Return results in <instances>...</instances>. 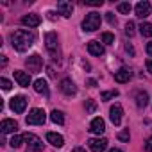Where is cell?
I'll list each match as a JSON object with an SVG mask.
<instances>
[{"instance_id":"6da1fadb","label":"cell","mask_w":152,"mask_h":152,"mask_svg":"<svg viewBox=\"0 0 152 152\" xmlns=\"http://www.w3.org/2000/svg\"><path fill=\"white\" fill-rule=\"evenodd\" d=\"M36 41V34L29 29H20V31H15L11 34V43H13V48H16L18 52H25L32 47V43Z\"/></svg>"},{"instance_id":"7a4b0ae2","label":"cell","mask_w":152,"mask_h":152,"mask_svg":"<svg viewBox=\"0 0 152 152\" xmlns=\"http://www.w3.org/2000/svg\"><path fill=\"white\" fill-rule=\"evenodd\" d=\"M45 47H47L48 54H50L54 59H59L61 48H59V39H57V34H56V32H47V34H45Z\"/></svg>"},{"instance_id":"3957f363","label":"cell","mask_w":152,"mask_h":152,"mask_svg":"<svg viewBox=\"0 0 152 152\" xmlns=\"http://www.w3.org/2000/svg\"><path fill=\"white\" fill-rule=\"evenodd\" d=\"M100 15L99 13H90V15H86V18H84V22H83V31L84 32H95L97 29H100Z\"/></svg>"},{"instance_id":"277c9868","label":"cell","mask_w":152,"mask_h":152,"mask_svg":"<svg viewBox=\"0 0 152 152\" xmlns=\"http://www.w3.org/2000/svg\"><path fill=\"white\" fill-rule=\"evenodd\" d=\"M45 120H47V115H45V111L39 109V107H34V109L27 115V118H25L27 125H43Z\"/></svg>"},{"instance_id":"5b68a950","label":"cell","mask_w":152,"mask_h":152,"mask_svg":"<svg viewBox=\"0 0 152 152\" xmlns=\"http://www.w3.org/2000/svg\"><path fill=\"white\" fill-rule=\"evenodd\" d=\"M23 141L29 145V150H32V152H41V150H43L41 140H39L36 134H32V132H25V134H23Z\"/></svg>"},{"instance_id":"8992f818","label":"cell","mask_w":152,"mask_h":152,"mask_svg":"<svg viewBox=\"0 0 152 152\" xmlns=\"http://www.w3.org/2000/svg\"><path fill=\"white\" fill-rule=\"evenodd\" d=\"M25 66L29 68V72H32V73H38V72L43 68V59H41V56L34 54V56L27 57V59H25Z\"/></svg>"},{"instance_id":"52a82bcc","label":"cell","mask_w":152,"mask_h":152,"mask_svg":"<svg viewBox=\"0 0 152 152\" xmlns=\"http://www.w3.org/2000/svg\"><path fill=\"white\" fill-rule=\"evenodd\" d=\"M9 106H11V109H13L15 113L22 115V113L25 111V107H27V99H25V97H22V95L13 97V99H11V102H9Z\"/></svg>"},{"instance_id":"ba28073f","label":"cell","mask_w":152,"mask_h":152,"mask_svg":"<svg viewBox=\"0 0 152 152\" xmlns=\"http://www.w3.org/2000/svg\"><path fill=\"white\" fill-rule=\"evenodd\" d=\"M122 116H124L122 106H120V104L111 106V109H109V118H111V122H113L115 125H120V124H122Z\"/></svg>"},{"instance_id":"9c48e42d","label":"cell","mask_w":152,"mask_h":152,"mask_svg":"<svg viewBox=\"0 0 152 152\" xmlns=\"http://www.w3.org/2000/svg\"><path fill=\"white\" fill-rule=\"evenodd\" d=\"M88 147L91 148V152H104L107 148V140L106 138H95L88 141Z\"/></svg>"},{"instance_id":"30bf717a","label":"cell","mask_w":152,"mask_h":152,"mask_svg":"<svg viewBox=\"0 0 152 152\" xmlns=\"http://www.w3.org/2000/svg\"><path fill=\"white\" fill-rule=\"evenodd\" d=\"M59 88H61V91H63L64 95H68V97H72V95L77 93V88H75V84H73L72 79H63L61 84H59Z\"/></svg>"},{"instance_id":"8fae6325","label":"cell","mask_w":152,"mask_h":152,"mask_svg":"<svg viewBox=\"0 0 152 152\" xmlns=\"http://www.w3.org/2000/svg\"><path fill=\"white\" fill-rule=\"evenodd\" d=\"M134 11H136V16H140V18H147V16L150 15V4L147 2V0H141V2L136 4Z\"/></svg>"},{"instance_id":"7c38bea8","label":"cell","mask_w":152,"mask_h":152,"mask_svg":"<svg viewBox=\"0 0 152 152\" xmlns=\"http://www.w3.org/2000/svg\"><path fill=\"white\" fill-rule=\"evenodd\" d=\"M90 131L93 132V134H102L104 131H106V124H104V120L100 118V116H97V118H93L91 120V124H90Z\"/></svg>"},{"instance_id":"4fadbf2b","label":"cell","mask_w":152,"mask_h":152,"mask_svg":"<svg viewBox=\"0 0 152 152\" xmlns=\"http://www.w3.org/2000/svg\"><path fill=\"white\" fill-rule=\"evenodd\" d=\"M131 77H132V73H131V70L125 68V66H122L118 72H115V81H116V83H129Z\"/></svg>"},{"instance_id":"5bb4252c","label":"cell","mask_w":152,"mask_h":152,"mask_svg":"<svg viewBox=\"0 0 152 152\" xmlns=\"http://www.w3.org/2000/svg\"><path fill=\"white\" fill-rule=\"evenodd\" d=\"M15 79H16V83H18L20 86H23V88H29V84H31V75H29L27 72L16 70V72H15Z\"/></svg>"},{"instance_id":"9a60e30c","label":"cell","mask_w":152,"mask_h":152,"mask_svg":"<svg viewBox=\"0 0 152 152\" xmlns=\"http://www.w3.org/2000/svg\"><path fill=\"white\" fill-rule=\"evenodd\" d=\"M57 11H59V15H63V16H72V13H73V6H72V2H66V0H61V2H57Z\"/></svg>"},{"instance_id":"2e32d148","label":"cell","mask_w":152,"mask_h":152,"mask_svg":"<svg viewBox=\"0 0 152 152\" xmlns=\"http://www.w3.org/2000/svg\"><path fill=\"white\" fill-rule=\"evenodd\" d=\"M22 23H23L25 27H38V25L41 23V18H39L38 15H25V16L22 18Z\"/></svg>"},{"instance_id":"e0dca14e","label":"cell","mask_w":152,"mask_h":152,"mask_svg":"<svg viewBox=\"0 0 152 152\" xmlns=\"http://www.w3.org/2000/svg\"><path fill=\"white\" fill-rule=\"evenodd\" d=\"M47 141L48 143H52L54 147H63L64 145V140H63V136L61 134H57V132H47Z\"/></svg>"},{"instance_id":"ac0fdd59","label":"cell","mask_w":152,"mask_h":152,"mask_svg":"<svg viewBox=\"0 0 152 152\" xmlns=\"http://www.w3.org/2000/svg\"><path fill=\"white\" fill-rule=\"evenodd\" d=\"M0 129H2V132H4V134H9V132H15V131L18 129V124H16L15 120L6 118V120L2 122V125H0Z\"/></svg>"},{"instance_id":"d6986e66","label":"cell","mask_w":152,"mask_h":152,"mask_svg":"<svg viewBox=\"0 0 152 152\" xmlns=\"http://www.w3.org/2000/svg\"><path fill=\"white\" fill-rule=\"evenodd\" d=\"M88 52L91 56H102L104 54V47L99 43V41H90L88 43Z\"/></svg>"},{"instance_id":"ffe728a7","label":"cell","mask_w":152,"mask_h":152,"mask_svg":"<svg viewBox=\"0 0 152 152\" xmlns=\"http://www.w3.org/2000/svg\"><path fill=\"white\" fill-rule=\"evenodd\" d=\"M34 90L38 93H41V95H48V84H47V81L45 79H38L34 83Z\"/></svg>"},{"instance_id":"44dd1931","label":"cell","mask_w":152,"mask_h":152,"mask_svg":"<svg viewBox=\"0 0 152 152\" xmlns=\"http://www.w3.org/2000/svg\"><path fill=\"white\" fill-rule=\"evenodd\" d=\"M147 104H148V95H147V91H138V95H136V106H138L140 109H143Z\"/></svg>"},{"instance_id":"7402d4cb","label":"cell","mask_w":152,"mask_h":152,"mask_svg":"<svg viewBox=\"0 0 152 152\" xmlns=\"http://www.w3.org/2000/svg\"><path fill=\"white\" fill-rule=\"evenodd\" d=\"M50 120H52L54 124H57V125H63V124H64V116H63V113L57 111V109H54V111L50 113Z\"/></svg>"},{"instance_id":"603a6c76","label":"cell","mask_w":152,"mask_h":152,"mask_svg":"<svg viewBox=\"0 0 152 152\" xmlns=\"http://www.w3.org/2000/svg\"><path fill=\"white\" fill-rule=\"evenodd\" d=\"M140 32H141V36H145V38H152V23L143 22V23L140 25Z\"/></svg>"},{"instance_id":"cb8c5ba5","label":"cell","mask_w":152,"mask_h":152,"mask_svg":"<svg viewBox=\"0 0 152 152\" xmlns=\"http://www.w3.org/2000/svg\"><path fill=\"white\" fill-rule=\"evenodd\" d=\"M116 9H118V13H122V15H129L131 9H132V6H131L129 2H122V4L116 6Z\"/></svg>"},{"instance_id":"d4e9b609","label":"cell","mask_w":152,"mask_h":152,"mask_svg":"<svg viewBox=\"0 0 152 152\" xmlns=\"http://www.w3.org/2000/svg\"><path fill=\"white\" fill-rule=\"evenodd\" d=\"M22 143H23V136H18V134H15V136L9 140V145H11L13 148H18V147H22Z\"/></svg>"},{"instance_id":"484cf974","label":"cell","mask_w":152,"mask_h":152,"mask_svg":"<svg viewBox=\"0 0 152 152\" xmlns=\"http://www.w3.org/2000/svg\"><path fill=\"white\" fill-rule=\"evenodd\" d=\"M115 97H118V91H116V90H111V91H104V93H100V99H102V100H111V99H115Z\"/></svg>"},{"instance_id":"4316f807","label":"cell","mask_w":152,"mask_h":152,"mask_svg":"<svg viewBox=\"0 0 152 152\" xmlns=\"http://www.w3.org/2000/svg\"><path fill=\"white\" fill-rule=\"evenodd\" d=\"M102 41H104L106 45H111V43H115V36H113L111 32H104V34H102Z\"/></svg>"},{"instance_id":"83f0119b","label":"cell","mask_w":152,"mask_h":152,"mask_svg":"<svg viewBox=\"0 0 152 152\" xmlns=\"http://www.w3.org/2000/svg\"><path fill=\"white\" fill-rule=\"evenodd\" d=\"M134 22H127V25H125V34L131 38V36H134Z\"/></svg>"},{"instance_id":"f1b7e54d","label":"cell","mask_w":152,"mask_h":152,"mask_svg":"<svg viewBox=\"0 0 152 152\" xmlns=\"http://www.w3.org/2000/svg\"><path fill=\"white\" fill-rule=\"evenodd\" d=\"M129 138H131L129 129H124V131H120V132H118V140H120V141H129Z\"/></svg>"},{"instance_id":"f546056e","label":"cell","mask_w":152,"mask_h":152,"mask_svg":"<svg viewBox=\"0 0 152 152\" xmlns=\"http://www.w3.org/2000/svg\"><path fill=\"white\" fill-rule=\"evenodd\" d=\"M84 107H86V111H88V113H93V111L97 109V104H95V102H93V100L90 99V100H86V104H84Z\"/></svg>"},{"instance_id":"4dcf8cb0","label":"cell","mask_w":152,"mask_h":152,"mask_svg":"<svg viewBox=\"0 0 152 152\" xmlns=\"http://www.w3.org/2000/svg\"><path fill=\"white\" fill-rule=\"evenodd\" d=\"M0 84H2V90H6V91L13 88V84H11V81H7V79H4V77H2V79H0Z\"/></svg>"},{"instance_id":"1f68e13d","label":"cell","mask_w":152,"mask_h":152,"mask_svg":"<svg viewBox=\"0 0 152 152\" xmlns=\"http://www.w3.org/2000/svg\"><path fill=\"white\" fill-rule=\"evenodd\" d=\"M102 4H104L102 0H90V2H86V6H95V7L97 6H102Z\"/></svg>"},{"instance_id":"d6a6232c","label":"cell","mask_w":152,"mask_h":152,"mask_svg":"<svg viewBox=\"0 0 152 152\" xmlns=\"http://www.w3.org/2000/svg\"><path fill=\"white\" fill-rule=\"evenodd\" d=\"M106 20H107V22H109L111 25H113V23L116 22V20H115V15H113V13H106Z\"/></svg>"},{"instance_id":"836d02e7","label":"cell","mask_w":152,"mask_h":152,"mask_svg":"<svg viewBox=\"0 0 152 152\" xmlns=\"http://www.w3.org/2000/svg\"><path fill=\"white\" fill-rule=\"evenodd\" d=\"M145 150H147V152H152V136L147 140V143H145Z\"/></svg>"},{"instance_id":"e575fe53","label":"cell","mask_w":152,"mask_h":152,"mask_svg":"<svg viewBox=\"0 0 152 152\" xmlns=\"http://www.w3.org/2000/svg\"><path fill=\"white\" fill-rule=\"evenodd\" d=\"M125 50H127V52H129V54H131V56H134V48H132V47H131V45H129V43H127V45H125Z\"/></svg>"},{"instance_id":"d590c367","label":"cell","mask_w":152,"mask_h":152,"mask_svg":"<svg viewBox=\"0 0 152 152\" xmlns=\"http://www.w3.org/2000/svg\"><path fill=\"white\" fill-rule=\"evenodd\" d=\"M147 54L152 57V41H150V43H147Z\"/></svg>"},{"instance_id":"8d00e7d4","label":"cell","mask_w":152,"mask_h":152,"mask_svg":"<svg viewBox=\"0 0 152 152\" xmlns=\"http://www.w3.org/2000/svg\"><path fill=\"white\" fill-rule=\"evenodd\" d=\"M147 68H148V72L152 73V59H148V61H147Z\"/></svg>"},{"instance_id":"74e56055","label":"cell","mask_w":152,"mask_h":152,"mask_svg":"<svg viewBox=\"0 0 152 152\" xmlns=\"http://www.w3.org/2000/svg\"><path fill=\"white\" fill-rule=\"evenodd\" d=\"M73 152H86V150H84V148H81V147H75V148H73Z\"/></svg>"},{"instance_id":"f35d334b","label":"cell","mask_w":152,"mask_h":152,"mask_svg":"<svg viewBox=\"0 0 152 152\" xmlns=\"http://www.w3.org/2000/svg\"><path fill=\"white\" fill-rule=\"evenodd\" d=\"M107 152H122L120 148H111V150H107Z\"/></svg>"}]
</instances>
